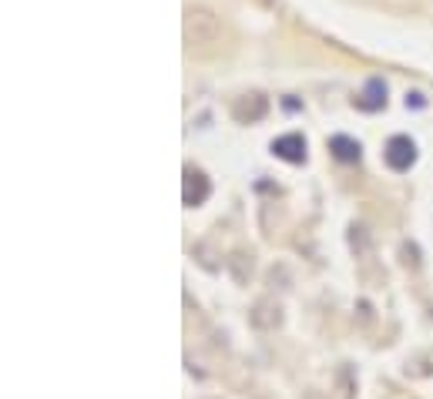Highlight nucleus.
<instances>
[{
  "mask_svg": "<svg viewBox=\"0 0 433 399\" xmlns=\"http://www.w3.org/2000/svg\"><path fill=\"white\" fill-rule=\"evenodd\" d=\"M333 152L339 161H356L360 158V145L350 138H333Z\"/></svg>",
  "mask_w": 433,
  "mask_h": 399,
  "instance_id": "nucleus-4",
  "label": "nucleus"
},
{
  "mask_svg": "<svg viewBox=\"0 0 433 399\" xmlns=\"http://www.w3.org/2000/svg\"><path fill=\"white\" fill-rule=\"evenodd\" d=\"M272 152L286 158V161H303L306 158V141L299 138V135H286V138L272 141Z\"/></svg>",
  "mask_w": 433,
  "mask_h": 399,
  "instance_id": "nucleus-3",
  "label": "nucleus"
},
{
  "mask_svg": "<svg viewBox=\"0 0 433 399\" xmlns=\"http://www.w3.org/2000/svg\"><path fill=\"white\" fill-rule=\"evenodd\" d=\"M225 30H222V20L205 11V7H192L185 14V41L192 51H215L222 44Z\"/></svg>",
  "mask_w": 433,
  "mask_h": 399,
  "instance_id": "nucleus-1",
  "label": "nucleus"
},
{
  "mask_svg": "<svg viewBox=\"0 0 433 399\" xmlns=\"http://www.w3.org/2000/svg\"><path fill=\"white\" fill-rule=\"evenodd\" d=\"M413 158H417V148H413L410 138H393L390 145H386V161H390V168H396V171H406V168L413 165Z\"/></svg>",
  "mask_w": 433,
  "mask_h": 399,
  "instance_id": "nucleus-2",
  "label": "nucleus"
}]
</instances>
